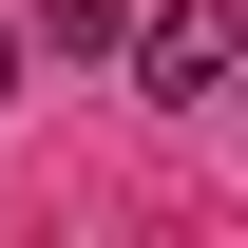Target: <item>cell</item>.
Instances as JSON below:
<instances>
[{
    "mask_svg": "<svg viewBox=\"0 0 248 248\" xmlns=\"http://www.w3.org/2000/svg\"><path fill=\"white\" fill-rule=\"evenodd\" d=\"M0 95H19V38H0Z\"/></svg>",
    "mask_w": 248,
    "mask_h": 248,
    "instance_id": "3",
    "label": "cell"
},
{
    "mask_svg": "<svg viewBox=\"0 0 248 248\" xmlns=\"http://www.w3.org/2000/svg\"><path fill=\"white\" fill-rule=\"evenodd\" d=\"M115 58H134V95H153V115H210V95H229V58H248V0H153Z\"/></svg>",
    "mask_w": 248,
    "mask_h": 248,
    "instance_id": "1",
    "label": "cell"
},
{
    "mask_svg": "<svg viewBox=\"0 0 248 248\" xmlns=\"http://www.w3.org/2000/svg\"><path fill=\"white\" fill-rule=\"evenodd\" d=\"M115 38H134V0H58V19H38L19 58H115Z\"/></svg>",
    "mask_w": 248,
    "mask_h": 248,
    "instance_id": "2",
    "label": "cell"
}]
</instances>
